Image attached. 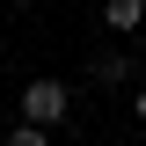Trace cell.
<instances>
[{
	"instance_id": "5b68a950",
	"label": "cell",
	"mask_w": 146,
	"mask_h": 146,
	"mask_svg": "<svg viewBox=\"0 0 146 146\" xmlns=\"http://www.w3.org/2000/svg\"><path fill=\"white\" fill-rule=\"evenodd\" d=\"M131 117H139V124H146V88H131Z\"/></svg>"
},
{
	"instance_id": "6da1fadb",
	"label": "cell",
	"mask_w": 146,
	"mask_h": 146,
	"mask_svg": "<svg viewBox=\"0 0 146 146\" xmlns=\"http://www.w3.org/2000/svg\"><path fill=\"white\" fill-rule=\"evenodd\" d=\"M15 110H22V124H36V131H58V124L73 117V88L44 73V80H29V88L15 95Z\"/></svg>"
},
{
	"instance_id": "7a4b0ae2",
	"label": "cell",
	"mask_w": 146,
	"mask_h": 146,
	"mask_svg": "<svg viewBox=\"0 0 146 146\" xmlns=\"http://www.w3.org/2000/svg\"><path fill=\"white\" fill-rule=\"evenodd\" d=\"M102 29L139 36V29H146V0H102Z\"/></svg>"
},
{
	"instance_id": "277c9868",
	"label": "cell",
	"mask_w": 146,
	"mask_h": 146,
	"mask_svg": "<svg viewBox=\"0 0 146 146\" xmlns=\"http://www.w3.org/2000/svg\"><path fill=\"white\" fill-rule=\"evenodd\" d=\"M7 146H51V131H36V124L15 117V124H7Z\"/></svg>"
},
{
	"instance_id": "3957f363",
	"label": "cell",
	"mask_w": 146,
	"mask_h": 146,
	"mask_svg": "<svg viewBox=\"0 0 146 146\" xmlns=\"http://www.w3.org/2000/svg\"><path fill=\"white\" fill-rule=\"evenodd\" d=\"M131 66H139V51H95V80H102V88H124V80H131Z\"/></svg>"
}]
</instances>
